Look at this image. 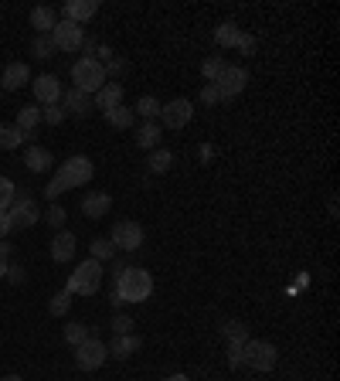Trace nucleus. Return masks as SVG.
<instances>
[{"label":"nucleus","mask_w":340,"mask_h":381,"mask_svg":"<svg viewBox=\"0 0 340 381\" xmlns=\"http://www.w3.org/2000/svg\"><path fill=\"white\" fill-rule=\"evenodd\" d=\"M154 296V276L147 269H123L116 276V286H112V306H123V303H143Z\"/></svg>","instance_id":"obj_1"},{"label":"nucleus","mask_w":340,"mask_h":381,"mask_svg":"<svg viewBox=\"0 0 340 381\" xmlns=\"http://www.w3.org/2000/svg\"><path fill=\"white\" fill-rule=\"evenodd\" d=\"M65 289H68L72 296H75V293H79V296H96V293L103 289V262H96V259L79 262Z\"/></svg>","instance_id":"obj_2"},{"label":"nucleus","mask_w":340,"mask_h":381,"mask_svg":"<svg viewBox=\"0 0 340 381\" xmlns=\"http://www.w3.org/2000/svg\"><path fill=\"white\" fill-rule=\"evenodd\" d=\"M72 89H79V92H85V96H92V92H99L105 85V69L92 58V55H85V58H79L75 65H72Z\"/></svg>","instance_id":"obj_3"},{"label":"nucleus","mask_w":340,"mask_h":381,"mask_svg":"<svg viewBox=\"0 0 340 381\" xmlns=\"http://www.w3.org/2000/svg\"><path fill=\"white\" fill-rule=\"evenodd\" d=\"M276 361H279V351L269 340H245L242 344V364L252 371H272Z\"/></svg>","instance_id":"obj_4"},{"label":"nucleus","mask_w":340,"mask_h":381,"mask_svg":"<svg viewBox=\"0 0 340 381\" xmlns=\"http://www.w3.org/2000/svg\"><path fill=\"white\" fill-rule=\"evenodd\" d=\"M58 178L68 184V191H75V187H82V184L92 180V160L82 157V153H72V157L58 167Z\"/></svg>","instance_id":"obj_5"},{"label":"nucleus","mask_w":340,"mask_h":381,"mask_svg":"<svg viewBox=\"0 0 340 381\" xmlns=\"http://www.w3.org/2000/svg\"><path fill=\"white\" fill-rule=\"evenodd\" d=\"M7 218H10L14 229H31V225L41 222V208H38V201L31 194H21V198H14V204L7 208Z\"/></svg>","instance_id":"obj_6"},{"label":"nucleus","mask_w":340,"mask_h":381,"mask_svg":"<svg viewBox=\"0 0 340 381\" xmlns=\"http://www.w3.org/2000/svg\"><path fill=\"white\" fill-rule=\"evenodd\" d=\"M109 242L116 245V252H136L143 245V225L136 222H116L109 231Z\"/></svg>","instance_id":"obj_7"},{"label":"nucleus","mask_w":340,"mask_h":381,"mask_svg":"<svg viewBox=\"0 0 340 381\" xmlns=\"http://www.w3.org/2000/svg\"><path fill=\"white\" fill-rule=\"evenodd\" d=\"M105 357H109V347H105L99 337H89L85 344L75 347V368L79 371H96V368H103Z\"/></svg>","instance_id":"obj_8"},{"label":"nucleus","mask_w":340,"mask_h":381,"mask_svg":"<svg viewBox=\"0 0 340 381\" xmlns=\"http://www.w3.org/2000/svg\"><path fill=\"white\" fill-rule=\"evenodd\" d=\"M82 41H85L82 24H72V21H58V24H54V31H52L54 51H79Z\"/></svg>","instance_id":"obj_9"},{"label":"nucleus","mask_w":340,"mask_h":381,"mask_svg":"<svg viewBox=\"0 0 340 381\" xmlns=\"http://www.w3.org/2000/svg\"><path fill=\"white\" fill-rule=\"evenodd\" d=\"M194 116V106L187 99H170L167 106H160V123L167 129H184Z\"/></svg>","instance_id":"obj_10"},{"label":"nucleus","mask_w":340,"mask_h":381,"mask_svg":"<svg viewBox=\"0 0 340 381\" xmlns=\"http://www.w3.org/2000/svg\"><path fill=\"white\" fill-rule=\"evenodd\" d=\"M245 82H249V72H245V69H228V65H225V72L214 82V89H218L221 102H232L238 92L245 89Z\"/></svg>","instance_id":"obj_11"},{"label":"nucleus","mask_w":340,"mask_h":381,"mask_svg":"<svg viewBox=\"0 0 340 381\" xmlns=\"http://www.w3.org/2000/svg\"><path fill=\"white\" fill-rule=\"evenodd\" d=\"M31 89H34V99H38V106L45 109V106H54V102L61 99V82L54 76H38L34 82H31Z\"/></svg>","instance_id":"obj_12"},{"label":"nucleus","mask_w":340,"mask_h":381,"mask_svg":"<svg viewBox=\"0 0 340 381\" xmlns=\"http://www.w3.org/2000/svg\"><path fill=\"white\" fill-rule=\"evenodd\" d=\"M109 208H112V198L105 194V191H89L85 198H82V215L85 218H92V222H99L109 215Z\"/></svg>","instance_id":"obj_13"},{"label":"nucleus","mask_w":340,"mask_h":381,"mask_svg":"<svg viewBox=\"0 0 340 381\" xmlns=\"http://www.w3.org/2000/svg\"><path fill=\"white\" fill-rule=\"evenodd\" d=\"M75 249H79V242H75V231H58L52 238V259L54 262H72L75 259Z\"/></svg>","instance_id":"obj_14"},{"label":"nucleus","mask_w":340,"mask_h":381,"mask_svg":"<svg viewBox=\"0 0 340 381\" xmlns=\"http://www.w3.org/2000/svg\"><path fill=\"white\" fill-rule=\"evenodd\" d=\"M96 10H99V3H96V0H68V3L61 7L65 21H72V24L92 21V17H96Z\"/></svg>","instance_id":"obj_15"},{"label":"nucleus","mask_w":340,"mask_h":381,"mask_svg":"<svg viewBox=\"0 0 340 381\" xmlns=\"http://www.w3.org/2000/svg\"><path fill=\"white\" fill-rule=\"evenodd\" d=\"M27 82H31V69H27L24 62H10V65L3 69V78H0V85H3L7 92H17Z\"/></svg>","instance_id":"obj_16"},{"label":"nucleus","mask_w":340,"mask_h":381,"mask_svg":"<svg viewBox=\"0 0 340 381\" xmlns=\"http://www.w3.org/2000/svg\"><path fill=\"white\" fill-rule=\"evenodd\" d=\"M58 102H61L65 116H68V113H72V116H85V113L92 109V99H89L85 92H79V89H68V92L61 89V99Z\"/></svg>","instance_id":"obj_17"},{"label":"nucleus","mask_w":340,"mask_h":381,"mask_svg":"<svg viewBox=\"0 0 340 381\" xmlns=\"http://www.w3.org/2000/svg\"><path fill=\"white\" fill-rule=\"evenodd\" d=\"M143 347V340L136 337V333H119V337H112V344H109V354L119 357V361H130L136 351Z\"/></svg>","instance_id":"obj_18"},{"label":"nucleus","mask_w":340,"mask_h":381,"mask_svg":"<svg viewBox=\"0 0 340 381\" xmlns=\"http://www.w3.org/2000/svg\"><path fill=\"white\" fill-rule=\"evenodd\" d=\"M24 164H27V171H31V174H45V171L54 164V157H52L48 147H27Z\"/></svg>","instance_id":"obj_19"},{"label":"nucleus","mask_w":340,"mask_h":381,"mask_svg":"<svg viewBox=\"0 0 340 381\" xmlns=\"http://www.w3.org/2000/svg\"><path fill=\"white\" fill-rule=\"evenodd\" d=\"M14 127L21 129L24 136H31L34 129L41 127V106H38V102H31V106H21V109H17V123H14Z\"/></svg>","instance_id":"obj_20"},{"label":"nucleus","mask_w":340,"mask_h":381,"mask_svg":"<svg viewBox=\"0 0 340 381\" xmlns=\"http://www.w3.org/2000/svg\"><path fill=\"white\" fill-rule=\"evenodd\" d=\"M96 106H99V109H116V106H123V85H119V82H105L103 89H99V92H96Z\"/></svg>","instance_id":"obj_21"},{"label":"nucleus","mask_w":340,"mask_h":381,"mask_svg":"<svg viewBox=\"0 0 340 381\" xmlns=\"http://www.w3.org/2000/svg\"><path fill=\"white\" fill-rule=\"evenodd\" d=\"M54 24H58V17H54L52 7H45V3H41V7H34V10H31V27H34L38 34H52Z\"/></svg>","instance_id":"obj_22"},{"label":"nucleus","mask_w":340,"mask_h":381,"mask_svg":"<svg viewBox=\"0 0 340 381\" xmlns=\"http://www.w3.org/2000/svg\"><path fill=\"white\" fill-rule=\"evenodd\" d=\"M136 143H140L143 150H157V143H160V123L157 120H147L143 127L136 129Z\"/></svg>","instance_id":"obj_23"},{"label":"nucleus","mask_w":340,"mask_h":381,"mask_svg":"<svg viewBox=\"0 0 340 381\" xmlns=\"http://www.w3.org/2000/svg\"><path fill=\"white\" fill-rule=\"evenodd\" d=\"M238 34H242V27L235 21H221V24L214 27V41H218V48H235Z\"/></svg>","instance_id":"obj_24"},{"label":"nucleus","mask_w":340,"mask_h":381,"mask_svg":"<svg viewBox=\"0 0 340 381\" xmlns=\"http://www.w3.org/2000/svg\"><path fill=\"white\" fill-rule=\"evenodd\" d=\"M103 116H105V123H109L112 129H130L136 113H133L130 106H116V109H105Z\"/></svg>","instance_id":"obj_25"},{"label":"nucleus","mask_w":340,"mask_h":381,"mask_svg":"<svg viewBox=\"0 0 340 381\" xmlns=\"http://www.w3.org/2000/svg\"><path fill=\"white\" fill-rule=\"evenodd\" d=\"M147 164H150L154 174H167V171L174 167V153L167 150V147H157V150H150V160H147Z\"/></svg>","instance_id":"obj_26"},{"label":"nucleus","mask_w":340,"mask_h":381,"mask_svg":"<svg viewBox=\"0 0 340 381\" xmlns=\"http://www.w3.org/2000/svg\"><path fill=\"white\" fill-rule=\"evenodd\" d=\"M24 140H27V136L17 127H7V123H0V150H17Z\"/></svg>","instance_id":"obj_27"},{"label":"nucleus","mask_w":340,"mask_h":381,"mask_svg":"<svg viewBox=\"0 0 340 381\" xmlns=\"http://www.w3.org/2000/svg\"><path fill=\"white\" fill-rule=\"evenodd\" d=\"M221 333H225V340H228V344H235V347H242V344L249 340V327H245V324H238V320H225Z\"/></svg>","instance_id":"obj_28"},{"label":"nucleus","mask_w":340,"mask_h":381,"mask_svg":"<svg viewBox=\"0 0 340 381\" xmlns=\"http://www.w3.org/2000/svg\"><path fill=\"white\" fill-rule=\"evenodd\" d=\"M89 252L96 262H109V259H116V245L109 242V238H96L92 245H89Z\"/></svg>","instance_id":"obj_29"},{"label":"nucleus","mask_w":340,"mask_h":381,"mask_svg":"<svg viewBox=\"0 0 340 381\" xmlns=\"http://www.w3.org/2000/svg\"><path fill=\"white\" fill-rule=\"evenodd\" d=\"M133 113H140L143 120H157V116H160V102L154 99V96H140L136 106H133Z\"/></svg>","instance_id":"obj_30"},{"label":"nucleus","mask_w":340,"mask_h":381,"mask_svg":"<svg viewBox=\"0 0 340 381\" xmlns=\"http://www.w3.org/2000/svg\"><path fill=\"white\" fill-rule=\"evenodd\" d=\"M89 337H92V331H89L85 324H68V327H65V344H72V347L85 344Z\"/></svg>","instance_id":"obj_31"},{"label":"nucleus","mask_w":340,"mask_h":381,"mask_svg":"<svg viewBox=\"0 0 340 381\" xmlns=\"http://www.w3.org/2000/svg\"><path fill=\"white\" fill-rule=\"evenodd\" d=\"M221 72H225V62H221L218 55H211V58H205V62H201V76L208 78V82H218V78H221Z\"/></svg>","instance_id":"obj_32"},{"label":"nucleus","mask_w":340,"mask_h":381,"mask_svg":"<svg viewBox=\"0 0 340 381\" xmlns=\"http://www.w3.org/2000/svg\"><path fill=\"white\" fill-rule=\"evenodd\" d=\"M68 306H72V293H68V289H61V293H54V296H52L48 313H52V317H65V313H68Z\"/></svg>","instance_id":"obj_33"},{"label":"nucleus","mask_w":340,"mask_h":381,"mask_svg":"<svg viewBox=\"0 0 340 381\" xmlns=\"http://www.w3.org/2000/svg\"><path fill=\"white\" fill-rule=\"evenodd\" d=\"M14 198H17V187H14V180L0 174V211H7V208L14 204Z\"/></svg>","instance_id":"obj_34"},{"label":"nucleus","mask_w":340,"mask_h":381,"mask_svg":"<svg viewBox=\"0 0 340 381\" xmlns=\"http://www.w3.org/2000/svg\"><path fill=\"white\" fill-rule=\"evenodd\" d=\"M31 51H34V58H52V55H54L52 34H38V38L31 41Z\"/></svg>","instance_id":"obj_35"},{"label":"nucleus","mask_w":340,"mask_h":381,"mask_svg":"<svg viewBox=\"0 0 340 381\" xmlns=\"http://www.w3.org/2000/svg\"><path fill=\"white\" fill-rule=\"evenodd\" d=\"M41 123H48V127L65 123V109H61V106H45V109H41Z\"/></svg>","instance_id":"obj_36"},{"label":"nucleus","mask_w":340,"mask_h":381,"mask_svg":"<svg viewBox=\"0 0 340 381\" xmlns=\"http://www.w3.org/2000/svg\"><path fill=\"white\" fill-rule=\"evenodd\" d=\"M65 191H68V184L58 178V174H54V178L48 180V187H45V198H48V201H54V198H61Z\"/></svg>","instance_id":"obj_37"},{"label":"nucleus","mask_w":340,"mask_h":381,"mask_svg":"<svg viewBox=\"0 0 340 381\" xmlns=\"http://www.w3.org/2000/svg\"><path fill=\"white\" fill-rule=\"evenodd\" d=\"M109 327H112V333H116V337H119V333H133V320L126 317V313H116Z\"/></svg>","instance_id":"obj_38"},{"label":"nucleus","mask_w":340,"mask_h":381,"mask_svg":"<svg viewBox=\"0 0 340 381\" xmlns=\"http://www.w3.org/2000/svg\"><path fill=\"white\" fill-rule=\"evenodd\" d=\"M65 218H68V215H65V208H61V204H52V208H48V225H52V229L61 231Z\"/></svg>","instance_id":"obj_39"},{"label":"nucleus","mask_w":340,"mask_h":381,"mask_svg":"<svg viewBox=\"0 0 340 381\" xmlns=\"http://www.w3.org/2000/svg\"><path fill=\"white\" fill-rule=\"evenodd\" d=\"M24 266H17V262H7V273H3V280H10L14 282V286H21V282H24Z\"/></svg>","instance_id":"obj_40"},{"label":"nucleus","mask_w":340,"mask_h":381,"mask_svg":"<svg viewBox=\"0 0 340 381\" xmlns=\"http://www.w3.org/2000/svg\"><path fill=\"white\" fill-rule=\"evenodd\" d=\"M256 45H259V41H256L252 34H245V31L238 34V41H235V48L242 51V55H256Z\"/></svg>","instance_id":"obj_41"},{"label":"nucleus","mask_w":340,"mask_h":381,"mask_svg":"<svg viewBox=\"0 0 340 381\" xmlns=\"http://www.w3.org/2000/svg\"><path fill=\"white\" fill-rule=\"evenodd\" d=\"M103 69H105V78H109V76H123V72H126V62H123V58H109Z\"/></svg>","instance_id":"obj_42"},{"label":"nucleus","mask_w":340,"mask_h":381,"mask_svg":"<svg viewBox=\"0 0 340 381\" xmlns=\"http://www.w3.org/2000/svg\"><path fill=\"white\" fill-rule=\"evenodd\" d=\"M201 102H205V106H214V102H221L218 89H214V82H208V85L201 89Z\"/></svg>","instance_id":"obj_43"},{"label":"nucleus","mask_w":340,"mask_h":381,"mask_svg":"<svg viewBox=\"0 0 340 381\" xmlns=\"http://www.w3.org/2000/svg\"><path fill=\"white\" fill-rule=\"evenodd\" d=\"M14 231V225H10V218H7V211H0V238H7Z\"/></svg>","instance_id":"obj_44"},{"label":"nucleus","mask_w":340,"mask_h":381,"mask_svg":"<svg viewBox=\"0 0 340 381\" xmlns=\"http://www.w3.org/2000/svg\"><path fill=\"white\" fill-rule=\"evenodd\" d=\"M228 364H232V368L242 364V347H235V344H228Z\"/></svg>","instance_id":"obj_45"},{"label":"nucleus","mask_w":340,"mask_h":381,"mask_svg":"<svg viewBox=\"0 0 340 381\" xmlns=\"http://www.w3.org/2000/svg\"><path fill=\"white\" fill-rule=\"evenodd\" d=\"M109 262H112V273H116V276H119V273H123V269H130V266H126V262H123V259H109Z\"/></svg>","instance_id":"obj_46"},{"label":"nucleus","mask_w":340,"mask_h":381,"mask_svg":"<svg viewBox=\"0 0 340 381\" xmlns=\"http://www.w3.org/2000/svg\"><path fill=\"white\" fill-rule=\"evenodd\" d=\"M14 252V245H10V242H3V245H0V255H3V259H7V255Z\"/></svg>","instance_id":"obj_47"},{"label":"nucleus","mask_w":340,"mask_h":381,"mask_svg":"<svg viewBox=\"0 0 340 381\" xmlns=\"http://www.w3.org/2000/svg\"><path fill=\"white\" fill-rule=\"evenodd\" d=\"M3 273H7V259L0 255V280H3Z\"/></svg>","instance_id":"obj_48"},{"label":"nucleus","mask_w":340,"mask_h":381,"mask_svg":"<svg viewBox=\"0 0 340 381\" xmlns=\"http://www.w3.org/2000/svg\"><path fill=\"white\" fill-rule=\"evenodd\" d=\"M0 381H24V378H21V375H3Z\"/></svg>","instance_id":"obj_49"},{"label":"nucleus","mask_w":340,"mask_h":381,"mask_svg":"<svg viewBox=\"0 0 340 381\" xmlns=\"http://www.w3.org/2000/svg\"><path fill=\"white\" fill-rule=\"evenodd\" d=\"M167 381H187V378H184V375H174V378H167Z\"/></svg>","instance_id":"obj_50"}]
</instances>
